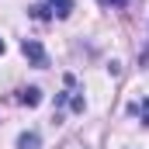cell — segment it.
I'll list each match as a JSON object with an SVG mask.
<instances>
[{
    "instance_id": "1",
    "label": "cell",
    "mask_w": 149,
    "mask_h": 149,
    "mask_svg": "<svg viewBox=\"0 0 149 149\" xmlns=\"http://www.w3.org/2000/svg\"><path fill=\"white\" fill-rule=\"evenodd\" d=\"M21 49H24V56H28L35 66H45V49L38 45L35 38H24V45H21Z\"/></svg>"
},
{
    "instance_id": "2",
    "label": "cell",
    "mask_w": 149,
    "mask_h": 149,
    "mask_svg": "<svg viewBox=\"0 0 149 149\" xmlns=\"http://www.w3.org/2000/svg\"><path fill=\"white\" fill-rule=\"evenodd\" d=\"M17 101H21V104H28V108H38V104H42V90H38V87H28V90H21V94H17Z\"/></svg>"
},
{
    "instance_id": "3",
    "label": "cell",
    "mask_w": 149,
    "mask_h": 149,
    "mask_svg": "<svg viewBox=\"0 0 149 149\" xmlns=\"http://www.w3.org/2000/svg\"><path fill=\"white\" fill-rule=\"evenodd\" d=\"M49 7L56 10V17H70V10H73V0H49Z\"/></svg>"
},
{
    "instance_id": "4",
    "label": "cell",
    "mask_w": 149,
    "mask_h": 149,
    "mask_svg": "<svg viewBox=\"0 0 149 149\" xmlns=\"http://www.w3.org/2000/svg\"><path fill=\"white\" fill-rule=\"evenodd\" d=\"M38 146H42V139H38L35 132H24V135L17 139V149H38Z\"/></svg>"
},
{
    "instance_id": "5",
    "label": "cell",
    "mask_w": 149,
    "mask_h": 149,
    "mask_svg": "<svg viewBox=\"0 0 149 149\" xmlns=\"http://www.w3.org/2000/svg\"><path fill=\"white\" fill-rule=\"evenodd\" d=\"M139 114H142V121H146V125H149V97H146V101H142V104H139Z\"/></svg>"
},
{
    "instance_id": "6",
    "label": "cell",
    "mask_w": 149,
    "mask_h": 149,
    "mask_svg": "<svg viewBox=\"0 0 149 149\" xmlns=\"http://www.w3.org/2000/svg\"><path fill=\"white\" fill-rule=\"evenodd\" d=\"M97 3H101V7H125L128 0H97Z\"/></svg>"
},
{
    "instance_id": "7",
    "label": "cell",
    "mask_w": 149,
    "mask_h": 149,
    "mask_svg": "<svg viewBox=\"0 0 149 149\" xmlns=\"http://www.w3.org/2000/svg\"><path fill=\"white\" fill-rule=\"evenodd\" d=\"M0 52H3V38H0Z\"/></svg>"
}]
</instances>
